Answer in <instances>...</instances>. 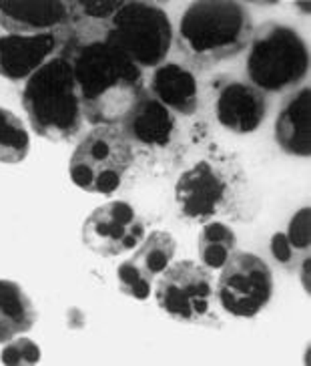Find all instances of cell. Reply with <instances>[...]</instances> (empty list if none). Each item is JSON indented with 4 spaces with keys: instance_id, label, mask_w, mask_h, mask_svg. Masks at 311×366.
Here are the masks:
<instances>
[{
    "instance_id": "cell-16",
    "label": "cell",
    "mask_w": 311,
    "mask_h": 366,
    "mask_svg": "<svg viewBox=\"0 0 311 366\" xmlns=\"http://www.w3.org/2000/svg\"><path fill=\"white\" fill-rule=\"evenodd\" d=\"M275 141L283 153L295 157L311 155V89L295 91L279 111Z\"/></svg>"
},
{
    "instance_id": "cell-3",
    "label": "cell",
    "mask_w": 311,
    "mask_h": 366,
    "mask_svg": "<svg viewBox=\"0 0 311 366\" xmlns=\"http://www.w3.org/2000/svg\"><path fill=\"white\" fill-rule=\"evenodd\" d=\"M249 195L245 172L229 155L197 162L175 183L179 216L193 224H209L227 216L243 219Z\"/></svg>"
},
{
    "instance_id": "cell-14",
    "label": "cell",
    "mask_w": 311,
    "mask_h": 366,
    "mask_svg": "<svg viewBox=\"0 0 311 366\" xmlns=\"http://www.w3.org/2000/svg\"><path fill=\"white\" fill-rule=\"evenodd\" d=\"M265 113V93H261L251 83H227L217 97V121L235 135H249L258 131Z\"/></svg>"
},
{
    "instance_id": "cell-7",
    "label": "cell",
    "mask_w": 311,
    "mask_h": 366,
    "mask_svg": "<svg viewBox=\"0 0 311 366\" xmlns=\"http://www.w3.org/2000/svg\"><path fill=\"white\" fill-rule=\"evenodd\" d=\"M105 41L127 54L139 69H157L171 51L169 14L151 2H123Z\"/></svg>"
},
{
    "instance_id": "cell-12",
    "label": "cell",
    "mask_w": 311,
    "mask_h": 366,
    "mask_svg": "<svg viewBox=\"0 0 311 366\" xmlns=\"http://www.w3.org/2000/svg\"><path fill=\"white\" fill-rule=\"evenodd\" d=\"M0 26L11 34L73 36L71 6L63 0H0Z\"/></svg>"
},
{
    "instance_id": "cell-13",
    "label": "cell",
    "mask_w": 311,
    "mask_h": 366,
    "mask_svg": "<svg viewBox=\"0 0 311 366\" xmlns=\"http://www.w3.org/2000/svg\"><path fill=\"white\" fill-rule=\"evenodd\" d=\"M68 41V34L44 33L34 36H0V76L22 81L33 76Z\"/></svg>"
},
{
    "instance_id": "cell-4",
    "label": "cell",
    "mask_w": 311,
    "mask_h": 366,
    "mask_svg": "<svg viewBox=\"0 0 311 366\" xmlns=\"http://www.w3.org/2000/svg\"><path fill=\"white\" fill-rule=\"evenodd\" d=\"M22 107L36 135L54 143L75 139L83 129V107L78 99L73 63L66 54L53 56L22 91Z\"/></svg>"
},
{
    "instance_id": "cell-9",
    "label": "cell",
    "mask_w": 311,
    "mask_h": 366,
    "mask_svg": "<svg viewBox=\"0 0 311 366\" xmlns=\"http://www.w3.org/2000/svg\"><path fill=\"white\" fill-rule=\"evenodd\" d=\"M273 296V274L267 262L249 252H233L217 280V300L235 318L258 316Z\"/></svg>"
},
{
    "instance_id": "cell-17",
    "label": "cell",
    "mask_w": 311,
    "mask_h": 366,
    "mask_svg": "<svg viewBox=\"0 0 311 366\" xmlns=\"http://www.w3.org/2000/svg\"><path fill=\"white\" fill-rule=\"evenodd\" d=\"M149 93L169 111L183 117H191L199 109L197 79L189 69L177 63H165L157 66L155 75L151 79Z\"/></svg>"
},
{
    "instance_id": "cell-11",
    "label": "cell",
    "mask_w": 311,
    "mask_h": 366,
    "mask_svg": "<svg viewBox=\"0 0 311 366\" xmlns=\"http://www.w3.org/2000/svg\"><path fill=\"white\" fill-rule=\"evenodd\" d=\"M137 248L135 256L117 268L118 288L129 298L147 300L151 296V284L171 266L177 242L169 232L157 229L151 232Z\"/></svg>"
},
{
    "instance_id": "cell-22",
    "label": "cell",
    "mask_w": 311,
    "mask_h": 366,
    "mask_svg": "<svg viewBox=\"0 0 311 366\" xmlns=\"http://www.w3.org/2000/svg\"><path fill=\"white\" fill-rule=\"evenodd\" d=\"M0 362L6 366L39 365L41 348L31 338H12L0 352Z\"/></svg>"
},
{
    "instance_id": "cell-10",
    "label": "cell",
    "mask_w": 311,
    "mask_h": 366,
    "mask_svg": "<svg viewBox=\"0 0 311 366\" xmlns=\"http://www.w3.org/2000/svg\"><path fill=\"white\" fill-rule=\"evenodd\" d=\"M145 239V224L127 202L98 205L83 224V242L93 254L117 258Z\"/></svg>"
},
{
    "instance_id": "cell-19",
    "label": "cell",
    "mask_w": 311,
    "mask_h": 366,
    "mask_svg": "<svg viewBox=\"0 0 311 366\" xmlns=\"http://www.w3.org/2000/svg\"><path fill=\"white\" fill-rule=\"evenodd\" d=\"M311 209L301 207L291 217L287 229L271 237V254L285 269H297L310 259Z\"/></svg>"
},
{
    "instance_id": "cell-6",
    "label": "cell",
    "mask_w": 311,
    "mask_h": 366,
    "mask_svg": "<svg viewBox=\"0 0 311 366\" xmlns=\"http://www.w3.org/2000/svg\"><path fill=\"white\" fill-rule=\"evenodd\" d=\"M133 143L117 125H101L76 145L71 157V179L88 194L111 195L133 165Z\"/></svg>"
},
{
    "instance_id": "cell-20",
    "label": "cell",
    "mask_w": 311,
    "mask_h": 366,
    "mask_svg": "<svg viewBox=\"0 0 311 366\" xmlns=\"http://www.w3.org/2000/svg\"><path fill=\"white\" fill-rule=\"evenodd\" d=\"M237 248L235 232L223 222L203 224L199 236V258L205 268L221 269Z\"/></svg>"
},
{
    "instance_id": "cell-8",
    "label": "cell",
    "mask_w": 311,
    "mask_h": 366,
    "mask_svg": "<svg viewBox=\"0 0 311 366\" xmlns=\"http://www.w3.org/2000/svg\"><path fill=\"white\" fill-rule=\"evenodd\" d=\"M155 298L163 312L177 322L217 326L211 269L191 259L173 264L157 278Z\"/></svg>"
},
{
    "instance_id": "cell-1",
    "label": "cell",
    "mask_w": 311,
    "mask_h": 366,
    "mask_svg": "<svg viewBox=\"0 0 311 366\" xmlns=\"http://www.w3.org/2000/svg\"><path fill=\"white\" fill-rule=\"evenodd\" d=\"M73 63L83 117L93 125H121L145 91L143 71L107 41H93L66 54Z\"/></svg>"
},
{
    "instance_id": "cell-15",
    "label": "cell",
    "mask_w": 311,
    "mask_h": 366,
    "mask_svg": "<svg viewBox=\"0 0 311 366\" xmlns=\"http://www.w3.org/2000/svg\"><path fill=\"white\" fill-rule=\"evenodd\" d=\"M121 129L131 143L161 149L167 147L175 133V117L169 109L145 89L129 115L123 119Z\"/></svg>"
},
{
    "instance_id": "cell-5",
    "label": "cell",
    "mask_w": 311,
    "mask_h": 366,
    "mask_svg": "<svg viewBox=\"0 0 311 366\" xmlns=\"http://www.w3.org/2000/svg\"><path fill=\"white\" fill-rule=\"evenodd\" d=\"M249 44L247 76L261 93L291 91L310 73V49L287 24L265 22Z\"/></svg>"
},
{
    "instance_id": "cell-18",
    "label": "cell",
    "mask_w": 311,
    "mask_h": 366,
    "mask_svg": "<svg viewBox=\"0 0 311 366\" xmlns=\"http://www.w3.org/2000/svg\"><path fill=\"white\" fill-rule=\"evenodd\" d=\"M36 322V310L16 282L0 280V345L29 332Z\"/></svg>"
},
{
    "instance_id": "cell-21",
    "label": "cell",
    "mask_w": 311,
    "mask_h": 366,
    "mask_svg": "<svg viewBox=\"0 0 311 366\" xmlns=\"http://www.w3.org/2000/svg\"><path fill=\"white\" fill-rule=\"evenodd\" d=\"M31 151V135L12 111L0 107V163H21Z\"/></svg>"
},
{
    "instance_id": "cell-2",
    "label": "cell",
    "mask_w": 311,
    "mask_h": 366,
    "mask_svg": "<svg viewBox=\"0 0 311 366\" xmlns=\"http://www.w3.org/2000/svg\"><path fill=\"white\" fill-rule=\"evenodd\" d=\"M253 36V19L241 2L197 0L179 24L177 46L193 69H209L245 51Z\"/></svg>"
}]
</instances>
